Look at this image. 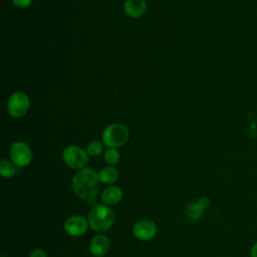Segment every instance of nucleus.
<instances>
[{"mask_svg":"<svg viewBox=\"0 0 257 257\" xmlns=\"http://www.w3.org/2000/svg\"><path fill=\"white\" fill-rule=\"evenodd\" d=\"M99 183L98 173L93 169H81L72 179V190L78 198L86 202H93L99 191Z\"/></svg>","mask_w":257,"mask_h":257,"instance_id":"obj_1","label":"nucleus"},{"mask_svg":"<svg viewBox=\"0 0 257 257\" xmlns=\"http://www.w3.org/2000/svg\"><path fill=\"white\" fill-rule=\"evenodd\" d=\"M114 214L106 205L94 206L88 216V223L91 229L95 232H105L113 224Z\"/></svg>","mask_w":257,"mask_h":257,"instance_id":"obj_2","label":"nucleus"},{"mask_svg":"<svg viewBox=\"0 0 257 257\" xmlns=\"http://www.w3.org/2000/svg\"><path fill=\"white\" fill-rule=\"evenodd\" d=\"M130 138L128 128L122 123L108 124L102 132V143L108 148H117L123 146Z\"/></svg>","mask_w":257,"mask_h":257,"instance_id":"obj_3","label":"nucleus"},{"mask_svg":"<svg viewBox=\"0 0 257 257\" xmlns=\"http://www.w3.org/2000/svg\"><path fill=\"white\" fill-rule=\"evenodd\" d=\"M62 159L69 168L81 170L88 163V154L77 146H68L62 152Z\"/></svg>","mask_w":257,"mask_h":257,"instance_id":"obj_4","label":"nucleus"},{"mask_svg":"<svg viewBox=\"0 0 257 257\" xmlns=\"http://www.w3.org/2000/svg\"><path fill=\"white\" fill-rule=\"evenodd\" d=\"M29 105L30 100L28 95L22 91H15L8 99L7 110L11 116L21 117L26 113Z\"/></svg>","mask_w":257,"mask_h":257,"instance_id":"obj_5","label":"nucleus"},{"mask_svg":"<svg viewBox=\"0 0 257 257\" xmlns=\"http://www.w3.org/2000/svg\"><path fill=\"white\" fill-rule=\"evenodd\" d=\"M11 161L19 168L28 166L32 161V152L27 144L24 142H15L11 145L9 150Z\"/></svg>","mask_w":257,"mask_h":257,"instance_id":"obj_6","label":"nucleus"},{"mask_svg":"<svg viewBox=\"0 0 257 257\" xmlns=\"http://www.w3.org/2000/svg\"><path fill=\"white\" fill-rule=\"evenodd\" d=\"M88 227L87 220L80 215H73L66 219L64 222L65 232L72 237H78L83 235Z\"/></svg>","mask_w":257,"mask_h":257,"instance_id":"obj_7","label":"nucleus"},{"mask_svg":"<svg viewBox=\"0 0 257 257\" xmlns=\"http://www.w3.org/2000/svg\"><path fill=\"white\" fill-rule=\"evenodd\" d=\"M157 231L158 229L156 224L151 220L138 221L133 227L134 236L143 241H149L153 239L156 236Z\"/></svg>","mask_w":257,"mask_h":257,"instance_id":"obj_8","label":"nucleus"},{"mask_svg":"<svg viewBox=\"0 0 257 257\" xmlns=\"http://www.w3.org/2000/svg\"><path fill=\"white\" fill-rule=\"evenodd\" d=\"M109 240L102 234L95 235L90 242L89 251L95 257H101L107 253L109 249Z\"/></svg>","mask_w":257,"mask_h":257,"instance_id":"obj_9","label":"nucleus"},{"mask_svg":"<svg viewBox=\"0 0 257 257\" xmlns=\"http://www.w3.org/2000/svg\"><path fill=\"white\" fill-rule=\"evenodd\" d=\"M147 9L145 0H125L123 4L124 13L131 18H139L144 15Z\"/></svg>","mask_w":257,"mask_h":257,"instance_id":"obj_10","label":"nucleus"},{"mask_svg":"<svg viewBox=\"0 0 257 257\" xmlns=\"http://www.w3.org/2000/svg\"><path fill=\"white\" fill-rule=\"evenodd\" d=\"M122 198V191L117 186H110L101 193V201L104 205H114Z\"/></svg>","mask_w":257,"mask_h":257,"instance_id":"obj_11","label":"nucleus"},{"mask_svg":"<svg viewBox=\"0 0 257 257\" xmlns=\"http://www.w3.org/2000/svg\"><path fill=\"white\" fill-rule=\"evenodd\" d=\"M98 178L103 184H113L118 178V171L112 166L104 167L98 172Z\"/></svg>","mask_w":257,"mask_h":257,"instance_id":"obj_12","label":"nucleus"},{"mask_svg":"<svg viewBox=\"0 0 257 257\" xmlns=\"http://www.w3.org/2000/svg\"><path fill=\"white\" fill-rule=\"evenodd\" d=\"M205 210L206 209L199 202L191 203L186 209V215L190 220L197 221L203 217Z\"/></svg>","mask_w":257,"mask_h":257,"instance_id":"obj_13","label":"nucleus"},{"mask_svg":"<svg viewBox=\"0 0 257 257\" xmlns=\"http://www.w3.org/2000/svg\"><path fill=\"white\" fill-rule=\"evenodd\" d=\"M18 167L8 160H2L0 162V174L3 178H11L17 173Z\"/></svg>","mask_w":257,"mask_h":257,"instance_id":"obj_14","label":"nucleus"},{"mask_svg":"<svg viewBox=\"0 0 257 257\" xmlns=\"http://www.w3.org/2000/svg\"><path fill=\"white\" fill-rule=\"evenodd\" d=\"M120 158L119 152L115 149V148H108L105 152H104V161L106 162V164L112 166L118 163Z\"/></svg>","mask_w":257,"mask_h":257,"instance_id":"obj_15","label":"nucleus"},{"mask_svg":"<svg viewBox=\"0 0 257 257\" xmlns=\"http://www.w3.org/2000/svg\"><path fill=\"white\" fill-rule=\"evenodd\" d=\"M103 151V145L99 141H92L86 147V153L90 157H97Z\"/></svg>","mask_w":257,"mask_h":257,"instance_id":"obj_16","label":"nucleus"},{"mask_svg":"<svg viewBox=\"0 0 257 257\" xmlns=\"http://www.w3.org/2000/svg\"><path fill=\"white\" fill-rule=\"evenodd\" d=\"M12 3L19 8H27L32 4L33 0H11Z\"/></svg>","mask_w":257,"mask_h":257,"instance_id":"obj_17","label":"nucleus"},{"mask_svg":"<svg viewBox=\"0 0 257 257\" xmlns=\"http://www.w3.org/2000/svg\"><path fill=\"white\" fill-rule=\"evenodd\" d=\"M29 257H47V255H46V253L42 249L36 248V249H34V250H32L30 252Z\"/></svg>","mask_w":257,"mask_h":257,"instance_id":"obj_18","label":"nucleus"},{"mask_svg":"<svg viewBox=\"0 0 257 257\" xmlns=\"http://www.w3.org/2000/svg\"><path fill=\"white\" fill-rule=\"evenodd\" d=\"M198 202L205 208L207 209L209 206H210V199L208 197H202L198 200Z\"/></svg>","mask_w":257,"mask_h":257,"instance_id":"obj_19","label":"nucleus"},{"mask_svg":"<svg viewBox=\"0 0 257 257\" xmlns=\"http://www.w3.org/2000/svg\"><path fill=\"white\" fill-rule=\"evenodd\" d=\"M250 255L251 257H257V241L252 245L250 249Z\"/></svg>","mask_w":257,"mask_h":257,"instance_id":"obj_20","label":"nucleus"},{"mask_svg":"<svg viewBox=\"0 0 257 257\" xmlns=\"http://www.w3.org/2000/svg\"><path fill=\"white\" fill-rule=\"evenodd\" d=\"M2 257H5V256H4V255H2Z\"/></svg>","mask_w":257,"mask_h":257,"instance_id":"obj_21","label":"nucleus"}]
</instances>
